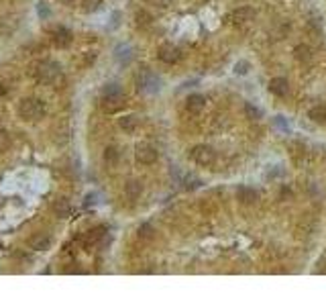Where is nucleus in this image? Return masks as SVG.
Listing matches in <instances>:
<instances>
[{
  "label": "nucleus",
  "instance_id": "obj_1",
  "mask_svg": "<svg viewBox=\"0 0 326 306\" xmlns=\"http://www.w3.org/2000/svg\"><path fill=\"white\" fill-rule=\"evenodd\" d=\"M126 104V98H124V92L121 90V86L118 84H108L104 90H102V96H100V106L104 113H118L121 108Z\"/></svg>",
  "mask_w": 326,
  "mask_h": 306
},
{
  "label": "nucleus",
  "instance_id": "obj_2",
  "mask_svg": "<svg viewBox=\"0 0 326 306\" xmlns=\"http://www.w3.org/2000/svg\"><path fill=\"white\" fill-rule=\"evenodd\" d=\"M18 116L23 118L27 123H37L41 121L45 116V102L41 98H35V96H27L18 102Z\"/></svg>",
  "mask_w": 326,
  "mask_h": 306
},
{
  "label": "nucleus",
  "instance_id": "obj_3",
  "mask_svg": "<svg viewBox=\"0 0 326 306\" xmlns=\"http://www.w3.org/2000/svg\"><path fill=\"white\" fill-rule=\"evenodd\" d=\"M35 78L43 84H53L62 78V67L53 59H43L35 65Z\"/></svg>",
  "mask_w": 326,
  "mask_h": 306
},
{
  "label": "nucleus",
  "instance_id": "obj_4",
  "mask_svg": "<svg viewBox=\"0 0 326 306\" xmlns=\"http://www.w3.org/2000/svg\"><path fill=\"white\" fill-rule=\"evenodd\" d=\"M157 157H159V153H157V149L153 145L149 143H141V145H137V149H135V160L143 163V165H151L157 161Z\"/></svg>",
  "mask_w": 326,
  "mask_h": 306
},
{
  "label": "nucleus",
  "instance_id": "obj_5",
  "mask_svg": "<svg viewBox=\"0 0 326 306\" xmlns=\"http://www.w3.org/2000/svg\"><path fill=\"white\" fill-rule=\"evenodd\" d=\"M157 57L161 59L163 64H177L180 62V57H182V53H180V49H177L173 43H163V45H159V49H157Z\"/></svg>",
  "mask_w": 326,
  "mask_h": 306
},
{
  "label": "nucleus",
  "instance_id": "obj_6",
  "mask_svg": "<svg viewBox=\"0 0 326 306\" xmlns=\"http://www.w3.org/2000/svg\"><path fill=\"white\" fill-rule=\"evenodd\" d=\"M192 161L198 165H210L214 161V151L208 145H196L192 149Z\"/></svg>",
  "mask_w": 326,
  "mask_h": 306
},
{
  "label": "nucleus",
  "instance_id": "obj_7",
  "mask_svg": "<svg viewBox=\"0 0 326 306\" xmlns=\"http://www.w3.org/2000/svg\"><path fill=\"white\" fill-rule=\"evenodd\" d=\"M255 18V11L249 6H241V8H234L231 13V23L234 25H245V23H251Z\"/></svg>",
  "mask_w": 326,
  "mask_h": 306
},
{
  "label": "nucleus",
  "instance_id": "obj_8",
  "mask_svg": "<svg viewBox=\"0 0 326 306\" xmlns=\"http://www.w3.org/2000/svg\"><path fill=\"white\" fill-rule=\"evenodd\" d=\"M204 104H206V98L202 94H190L186 98V108L192 114H200L204 111Z\"/></svg>",
  "mask_w": 326,
  "mask_h": 306
},
{
  "label": "nucleus",
  "instance_id": "obj_9",
  "mask_svg": "<svg viewBox=\"0 0 326 306\" xmlns=\"http://www.w3.org/2000/svg\"><path fill=\"white\" fill-rule=\"evenodd\" d=\"M143 194V184L139 180H128L124 184V196L128 200H139Z\"/></svg>",
  "mask_w": 326,
  "mask_h": 306
},
{
  "label": "nucleus",
  "instance_id": "obj_10",
  "mask_svg": "<svg viewBox=\"0 0 326 306\" xmlns=\"http://www.w3.org/2000/svg\"><path fill=\"white\" fill-rule=\"evenodd\" d=\"M51 39H53V45L55 47H67V45L72 43V33L67 31L65 27H57L55 31H53Z\"/></svg>",
  "mask_w": 326,
  "mask_h": 306
},
{
  "label": "nucleus",
  "instance_id": "obj_11",
  "mask_svg": "<svg viewBox=\"0 0 326 306\" xmlns=\"http://www.w3.org/2000/svg\"><path fill=\"white\" fill-rule=\"evenodd\" d=\"M236 200H241V204H255L257 202V192L249 186H239L236 188Z\"/></svg>",
  "mask_w": 326,
  "mask_h": 306
},
{
  "label": "nucleus",
  "instance_id": "obj_12",
  "mask_svg": "<svg viewBox=\"0 0 326 306\" xmlns=\"http://www.w3.org/2000/svg\"><path fill=\"white\" fill-rule=\"evenodd\" d=\"M269 90H271V94H275V96H285L288 94V90H290V84H288V80L285 78H273V80L269 82Z\"/></svg>",
  "mask_w": 326,
  "mask_h": 306
},
{
  "label": "nucleus",
  "instance_id": "obj_13",
  "mask_svg": "<svg viewBox=\"0 0 326 306\" xmlns=\"http://www.w3.org/2000/svg\"><path fill=\"white\" fill-rule=\"evenodd\" d=\"M118 127H121V131H124V133H135L137 127H139V118L135 114H124L118 118Z\"/></svg>",
  "mask_w": 326,
  "mask_h": 306
},
{
  "label": "nucleus",
  "instance_id": "obj_14",
  "mask_svg": "<svg viewBox=\"0 0 326 306\" xmlns=\"http://www.w3.org/2000/svg\"><path fill=\"white\" fill-rule=\"evenodd\" d=\"M118 160H121V151H118V147L108 145L106 149H104V163L108 167H114L118 163Z\"/></svg>",
  "mask_w": 326,
  "mask_h": 306
},
{
  "label": "nucleus",
  "instance_id": "obj_15",
  "mask_svg": "<svg viewBox=\"0 0 326 306\" xmlns=\"http://www.w3.org/2000/svg\"><path fill=\"white\" fill-rule=\"evenodd\" d=\"M308 118L312 123H318V125H324L326 123V106H312L308 111Z\"/></svg>",
  "mask_w": 326,
  "mask_h": 306
},
{
  "label": "nucleus",
  "instance_id": "obj_16",
  "mask_svg": "<svg viewBox=\"0 0 326 306\" xmlns=\"http://www.w3.org/2000/svg\"><path fill=\"white\" fill-rule=\"evenodd\" d=\"M294 57L298 59L300 64H308L310 59H312V51H310V47L308 45H298L294 49Z\"/></svg>",
  "mask_w": 326,
  "mask_h": 306
},
{
  "label": "nucleus",
  "instance_id": "obj_17",
  "mask_svg": "<svg viewBox=\"0 0 326 306\" xmlns=\"http://www.w3.org/2000/svg\"><path fill=\"white\" fill-rule=\"evenodd\" d=\"M53 210H55V214L59 216V219H65V216L70 214V200H67V198H59L55 202V206H53Z\"/></svg>",
  "mask_w": 326,
  "mask_h": 306
},
{
  "label": "nucleus",
  "instance_id": "obj_18",
  "mask_svg": "<svg viewBox=\"0 0 326 306\" xmlns=\"http://www.w3.org/2000/svg\"><path fill=\"white\" fill-rule=\"evenodd\" d=\"M249 70H251V64L247 62V59H239V62L234 64V67H233V72H234L236 76H245V74H249Z\"/></svg>",
  "mask_w": 326,
  "mask_h": 306
},
{
  "label": "nucleus",
  "instance_id": "obj_19",
  "mask_svg": "<svg viewBox=\"0 0 326 306\" xmlns=\"http://www.w3.org/2000/svg\"><path fill=\"white\" fill-rule=\"evenodd\" d=\"M11 145H13L11 135H8L4 129H0V153H6L8 149H11Z\"/></svg>",
  "mask_w": 326,
  "mask_h": 306
},
{
  "label": "nucleus",
  "instance_id": "obj_20",
  "mask_svg": "<svg viewBox=\"0 0 326 306\" xmlns=\"http://www.w3.org/2000/svg\"><path fill=\"white\" fill-rule=\"evenodd\" d=\"M102 235H104V229H92L90 233H88L86 237V245H94L102 239Z\"/></svg>",
  "mask_w": 326,
  "mask_h": 306
},
{
  "label": "nucleus",
  "instance_id": "obj_21",
  "mask_svg": "<svg viewBox=\"0 0 326 306\" xmlns=\"http://www.w3.org/2000/svg\"><path fill=\"white\" fill-rule=\"evenodd\" d=\"M49 245H51V237H41V239H35L33 241V249L35 251H45Z\"/></svg>",
  "mask_w": 326,
  "mask_h": 306
},
{
  "label": "nucleus",
  "instance_id": "obj_22",
  "mask_svg": "<svg viewBox=\"0 0 326 306\" xmlns=\"http://www.w3.org/2000/svg\"><path fill=\"white\" fill-rule=\"evenodd\" d=\"M245 113H247V116H249V118H253V121L261 118V111H259V108H257L255 104H251V102L245 104Z\"/></svg>",
  "mask_w": 326,
  "mask_h": 306
},
{
  "label": "nucleus",
  "instance_id": "obj_23",
  "mask_svg": "<svg viewBox=\"0 0 326 306\" xmlns=\"http://www.w3.org/2000/svg\"><path fill=\"white\" fill-rule=\"evenodd\" d=\"M153 235H155V229L151 225H141V229H139L141 239H153Z\"/></svg>",
  "mask_w": 326,
  "mask_h": 306
},
{
  "label": "nucleus",
  "instance_id": "obj_24",
  "mask_svg": "<svg viewBox=\"0 0 326 306\" xmlns=\"http://www.w3.org/2000/svg\"><path fill=\"white\" fill-rule=\"evenodd\" d=\"M135 18H137V25H141V27H143V25H147V23L151 21V16L147 15V13H143V11L137 13V16H135Z\"/></svg>",
  "mask_w": 326,
  "mask_h": 306
},
{
  "label": "nucleus",
  "instance_id": "obj_25",
  "mask_svg": "<svg viewBox=\"0 0 326 306\" xmlns=\"http://www.w3.org/2000/svg\"><path fill=\"white\" fill-rule=\"evenodd\" d=\"M273 123H275V127H283V129H285V131H288V125H285V121H283V116H275V121H273Z\"/></svg>",
  "mask_w": 326,
  "mask_h": 306
},
{
  "label": "nucleus",
  "instance_id": "obj_26",
  "mask_svg": "<svg viewBox=\"0 0 326 306\" xmlns=\"http://www.w3.org/2000/svg\"><path fill=\"white\" fill-rule=\"evenodd\" d=\"M4 94H6V86L0 84V96H4Z\"/></svg>",
  "mask_w": 326,
  "mask_h": 306
}]
</instances>
